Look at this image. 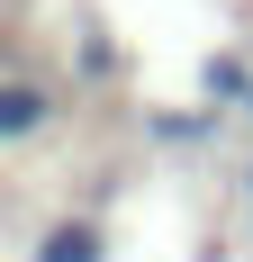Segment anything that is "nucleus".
<instances>
[{
    "label": "nucleus",
    "mask_w": 253,
    "mask_h": 262,
    "mask_svg": "<svg viewBox=\"0 0 253 262\" xmlns=\"http://www.w3.org/2000/svg\"><path fill=\"white\" fill-rule=\"evenodd\" d=\"M244 108H253V100H244Z\"/></svg>",
    "instance_id": "nucleus-5"
},
{
    "label": "nucleus",
    "mask_w": 253,
    "mask_h": 262,
    "mask_svg": "<svg viewBox=\"0 0 253 262\" xmlns=\"http://www.w3.org/2000/svg\"><path fill=\"white\" fill-rule=\"evenodd\" d=\"M244 199H253V172H244Z\"/></svg>",
    "instance_id": "nucleus-4"
},
{
    "label": "nucleus",
    "mask_w": 253,
    "mask_h": 262,
    "mask_svg": "<svg viewBox=\"0 0 253 262\" xmlns=\"http://www.w3.org/2000/svg\"><path fill=\"white\" fill-rule=\"evenodd\" d=\"M46 118H54V100H46V81L27 73H9L0 81V136H9V145H36V136H46Z\"/></svg>",
    "instance_id": "nucleus-1"
},
{
    "label": "nucleus",
    "mask_w": 253,
    "mask_h": 262,
    "mask_svg": "<svg viewBox=\"0 0 253 262\" xmlns=\"http://www.w3.org/2000/svg\"><path fill=\"white\" fill-rule=\"evenodd\" d=\"M199 91H208L217 108H226V100H253V73H244V54H217V63L199 73Z\"/></svg>",
    "instance_id": "nucleus-2"
},
{
    "label": "nucleus",
    "mask_w": 253,
    "mask_h": 262,
    "mask_svg": "<svg viewBox=\"0 0 253 262\" xmlns=\"http://www.w3.org/2000/svg\"><path fill=\"white\" fill-rule=\"evenodd\" d=\"M36 262H100V226H54L36 244Z\"/></svg>",
    "instance_id": "nucleus-3"
}]
</instances>
